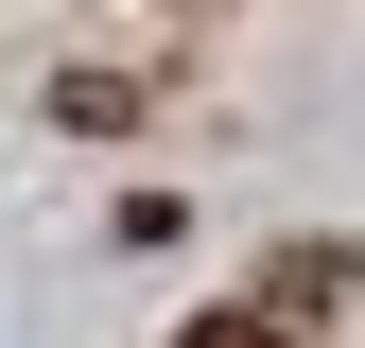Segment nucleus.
I'll list each match as a JSON object with an SVG mask.
<instances>
[{"instance_id":"f257e3e1","label":"nucleus","mask_w":365,"mask_h":348,"mask_svg":"<svg viewBox=\"0 0 365 348\" xmlns=\"http://www.w3.org/2000/svg\"><path fill=\"white\" fill-rule=\"evenodd\" d=\"M331 296H365V244H279V279H261V314H331Z\"/></svg>"},{"instance_id":"f03ea898","label":"nucleus","mask_w":365,"mask_h":348,"mask_svg":"<svg viewBox=\"0 0 365 348\" xmlns=\"http://www.w3.org/2000/svg\"><path fill=\"white\" fill-rule=\"evenodd\" d=\"M53 122L70 140H122V122H140V70H53Z\"/></svg>"},{"instance_id":"7ed1b4c3","label":"nucleus","mask_w":365,"mask_h":348,"mask_svg":"<svg viewBox=\"0 0 365 348\" xmlns=\"http://www.w3.org/2000/svg\"><path fill=\"white\" fill-rule=\"evenodd\" d=\"M174 348H279V314H192Z\"/></svg>"}]
</instances>
